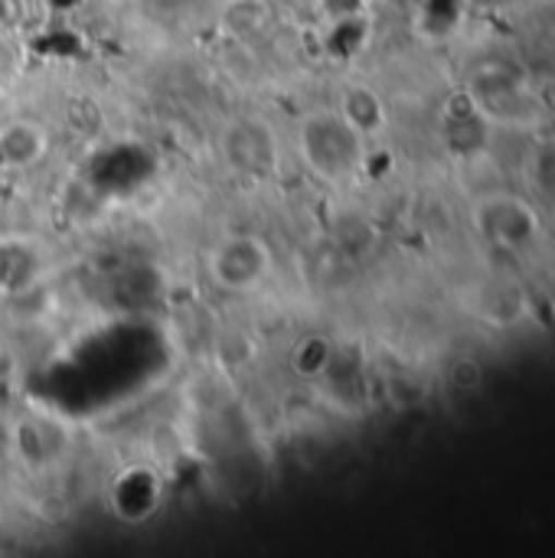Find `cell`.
<instances>
[{
	"instance_id": "52a82bcc",
	"label": "cell",
	"mask_w": 555,
	"mask_h": 558,
	"mask_svg": "<svg viewBox=\"0 0 555 558\" xmlns=\"http://www.w3.org/2000/svg\"><path fill=\"white\" fill-rule=\"evenodd\" d=\"M275 10L268 0H226L222 7V26L236 39H258L272 29Z\"/></svg>"
},
{
	"instance_id": "3957f363",
	"label": "cell",
	"mask_w": 555,
	"mask_h": 558,
	"mask_svg": "<svg viewBox=\"0 0 555 558\" xmlns=\"http://www.w3.org/2000/svg\"><path fill=\"white\" fill-rule=\"evenodd\" d=\"M219 154L226 167L245 180H268L281 163V144L268 121L262 118H232L219 134Z\"/></svg>"
},
{
	"instance_id": "30bf717a",
	"label": "cell",
	"mask_w": 555,
	"mask_h": 558,
	"mask_svg": "<svg viewBox=\"0 0 555 558\" xmlns=\"http://www.w3.org/2000/svg\"><path fill=\"white\" fill-rule=\"evenodd\" d=\"M321 10H324V16L334 23V20L360 16V10H363V0H321Z\"/></svg>"
},
{
	"instance_id": "9c48e42d",
	"label": "cell",
	"mask_w": 555,
	"mask_h": 558,
	"mask_svg": "<svg viewBox=\"0 0 555 558\" xmlns=\"http://www.w3.org/2000/svg\"><path fill=\"white\" fill-rule=\"evenodd\" d=\"M288 363H291V369H294L301 379H317V376H324V373L330 369V363H334V347L327 343V337L307 333V337H301V340L291 347Z\"/></svg>"
},
{
	"instance_id": "277c9868",
	"label": "cell",
	"mask_w": 555,
	"mask_h": 558,
	"mask_svg": "<svg viewBox=\"0 0 555 558\" xmlns=\"http://www.w3.org/2000/svg\"><path fill=\"white\" fill-rule=\"evenodd\" d=\"M49 154V134L39 121L10 118L0 124V170L20 173L36 167Z\"/></svg>"
},
{
	"instance_id": "8992f818",
	"label": "cell",
	"mask_w": 555,
	"mask_h": 558,
	"mask_svg": "<svg viewBox=\"0 0 555 558\" xmlns=\"http://www.w3.org/2000/svg\"><path fill=\"white\" fill-rule=\"evenodd\" d=\"M160 494H164L160 477H157L154 471H147V468H134V471H128V474L114 484L111 504H114V510H118L121 504L134 500V507L128 510L124 523H144V520H150L154 510L160 507Z\"/></svg>"
},
{
	"instance_id": "6da1fadb",
	"label": "cell",
	"mask_w": 555,
	"mask_h": 558,
	"mask_svg": "<svg viewBox=\"0 0 555 558\" xmlns=\"http://www.w3.org/2000/svg\"><path fill=\"white\" fill-rule=\"evenodd\" d=\"M363 134L340 111H311L298 124V150L307 170L324 183H343L363 163Z\"/></svg>"
},
{
	"instance_id": "7a4b0ae2",
	"label": "cell",
	"mask_w": 555,
	"mask_h": 558,
	"mask_svg": "<svg viewBox=\"0 0 555 558\" xmlns=\"http://www.w3.org/2000/svg\"><path fill=\"white\" fill-rule=\"evenodd\" d=\"M275 258L262 235L236 232L219 239L206 255V278L222 294H252L272 278Z\"/></svg>"
},
{
	"instance_id": "5b68a950",
	"label": "cell",
	"mask_w": 555,
	"mask_h": 558,
	"mask_svg": "<svg viewBox=\"0 0 555 558\" xmlns=\"http://www.w3.org/2000/svg\"><path fill=\"white\" fill-rule=\"evenodd\" d=\"M13 448L23 458L26 468L43 471L59 451H62V435L59 428L43 418V415H23L13 428Z\"/></svg>"
},
{
	"instance_id": "ba28073f",
	"label": "cell",
	"mask_w": 555,
	"mask_h": 558,
	"mask_svg": "<svg viewBox=\"0 0 555 558\" xmlns=\"http://www.w3.org/2000/svg\"><path fill=\"white\" fill-rule=\"evenodd\" d=\"M343 121L350 128H357L363 137L370 134H379L383 124H386V111H383V101L373 88H343L340 95V108Z\"/></svg>"
}]
</instances>
